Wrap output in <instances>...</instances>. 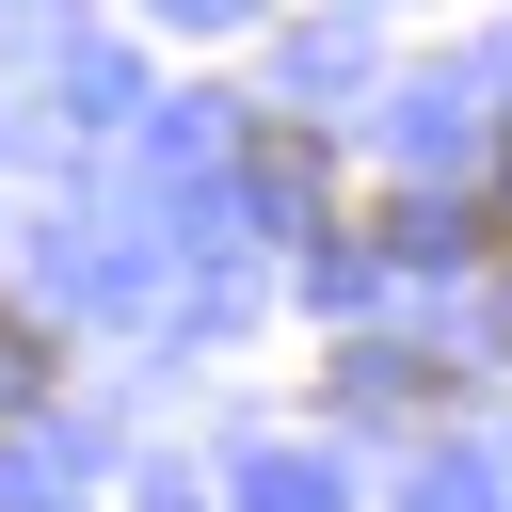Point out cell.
<instances>
[{
  "label": "cell",
  "instance_id": "obj_1",
  "mask_svg": "<svg viewBox=\"0 0 512 512\" xmlns=\"http://www.w3.org/2000/svg\"><path fill=\"white\" fill-rule=\"evenodd\" d=\"M16 400H48V336H32V320H0V416H16Z\"/></svg>",
  "mask_w": 512,
  "mask_h": 512
},
{
  "label": "cell",
  "instance_id": "obj_2",
  "mask_svg": "<svg viewBox=\"0 0 512 512\" xmlns=\"http://www.w3.org/2000/svg\"><path fill=\"white\" fill-rule=\"evenodd\" d=\"M480 256H512V160H496V192H480Z\"/></svg>",
  "mask_w": 512,
  "mask_h": 512
}]
</instances>
